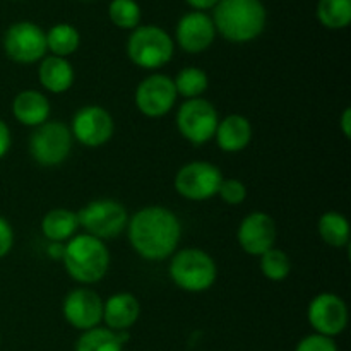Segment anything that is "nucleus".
<instances>
[{"instance_id":"nucleus-1","label":"nucleus","mask_w":351,"mask_h":351,"mask_svg":"<svg viewBox=\"0 0 351 351\" xmlns=\"http://www.w3.org/2000/svg\"><path fill=\"white\" fill-rule=\"evenodd\" d=\"M132 249L146 261H165L177 250L182 239L178 216L163 206H146L127 223Z\"/></svg>"},{"instance_id":"nucleus-2","label":"nucleus","mask_w":351,"mask_h":351,"mask_svg":"<svg viewBox=\"0 0 351 351\" xmlns=\"http://www.w3.org/2000/svg\"><path fill=\"white\" fill-rule=\"evenodd\" d=\"M266 7L261 0H219L215 5L216 31L232 43H249L266 27Z\"/></svg>"},{"instance_id":"nucleus-3","label":"nucleus","mask_w":351,"mask_h":351,"mask_svg":"<svg viewBox=\"0 0 351 351\" xmlns=\"http://www.w3.org/2000/svg\"><path fill=\"white\" fill-rule=\"evenodd\" d=\"M62 261L72 280L81 285H93L108 273L110 252L103 240L88 233H77L62 249Z\"/></svg>"},{"instance_id":"nucleus-4","label":"nucleus","mask_w":351,"mask_h":351,"mask_svg":"<svg viewBox=\"0 0 351 351\" xmlns=\"http://www.w3.org/2000/svg\"><path fill=\"white\" fill-rule=\"evenodd\" d=\"M170 278L180 290L202 293L215 287L218 267L215 259L201 249H184L170 261Z\"/></svg>"},{"instance_id":"nucleus-5","label":"nucleus","mask_w":351,"mask_h":351,"mask_svg":"<svg viewBox=\"0 0 351 351\" xmlns=\"http://www.w3.org/2000/svg\"><path fill=\"white\" fill-rule=\"evenodd\" d=\"M127 55L137 67L156 71L173 57V40L160 26H137L127 41Z\"/></svg>"},{"instance_id":"nucleus-6","label":"nucleus","mask_w":351,"mask_h":351,"mask_svg":"<svg viewBox=\"0 0 351 351\" xmlns=\"http://www.w3.org/2000/svg\"><path fill=\"white\" fill-rule=\"evenodd\" d=\"M79 228L99 240H110L127 230L129 213L115 199H96L77 213Z\"/></svg>"},{"instance_id":"nucleus-7","label":"nucleus","mask_w":351,"mask_h":351,"mask_svg":"<svg viewBox=\"0 0 351 351\" xmlns=\"http://www.w3.org/2000/svg\"><path fill=\"white\" fill-rule=\"evenodd\" d=\"M72 134L65 123L47 120L38 125L29 137V154L40 167H58L72 149Z\"/></svg>"},{"instance_id":"nucleus-8","label":"nucleus","mask_w":351,"mask_h":351,"mask_svg":"<svg viewBox=\"0 0 351 351\" xmlns=\"http://www.w3.org/2000/svg\"><path fill=\"white\" fill-rule=\"evenodd\" d=\"M219 117L215 105L204 98L185 99L177 112V129L185 141L195 146L215 139Z\"/></svg>"},{"instance_id":"nucleus-9","label":"nucleus","mask_w":351,"mask_h":351,"mask_svg":"<svg viewBox=\"0 0 351 351\" xmlns=\"http://www.w3.org/2000/svg\"><path fill=\"white\" fill-rule=\"evenodd\" d=\"M223 173L209 161H191L178 170L175 177V191L189 201H208L218 195Z\"/></svg>"},{"instance_id":"nucleus-10","label":"nucleus","mask_w":351,"mask_h":351,"mask_svg":"<svg viewBox=\"0 0 351 351\" xmlns=\"http://www.w3.org/2000/svg\"><path fill=\"white\" fill-rule=\"evenodd\" d=\"M3 50L17 64H34L47 55V34L34 23L21 21L3 34Z\"/></svg>"},{"instance_id":"nucleus-11","label":"nucleus","mask_w":351,"mask_h":351,"mask_svg":"<svg viewBox=\"0 0 351 351\" xmlns=\"http://www.w3.org/2000/svg\"><path fill=\"white\" fill-rule=\"evenodd\" d=\"M72 139L86 147H99L112 139L115 132V122L106 108L99 105L82 106L75 112L72 125L69 127Z\"/></svg>"},{"instance_id":"nucleus-12","label":"nucleus","mask_w":351,"mask_h":351,"mask_svg":"<svg viewBox=\"0 0 351 351\" xmlns=\"http://www.w3.org/2000/svg\"><path fill=\"white\" fill-rule=\"evenodd\" d=\"M177 96L173 79L165 74H151L139 82L134 99L143 115L158 119L171 112Z\"/></svg>"},{"instance_id":"nucleus-13","label":"nucleus","mask_w":351,"mask_h":351,"mask_svg":"<svg viewBox=\"0 0 351 351\" xmlns=\"http://www.w3.org/2000/svg\"><path fill=\"white\" fill-rule=\"evenodd\" d=\"M307 319L315 335L335 338L348 326V307L338 295L319 293L308 304Z\"/></svg>"},{"instance_id":"nucleus-14","label":"nucleus","mask_w":351,"mask_h":351,"mask_svg":"<svg viewBox=\"0 0 351 351\" xmlns=\"http://www.w3.org/2000/svg\"><path fill=\"white\" fill-rule=\"evenodd\" d=\"M64 319L79 331L98 328L103 321V300L91 288H75L62 304Z\"/></svg>"},{"instance_id":"nucleus-15","label":"nucleus","mask_w":351,"mask_h":351,"mask_svg":"<svg viewBox=\"0 0 351 351\" xmlns=\"http://www.w3.org/2000/svg\"><path fill=\"white\" fill-rule=\"evenodd\" d=\"M240 249L254 257H261L276 243V223L267 213H249L237 230Z\"/></svg>"},{"instance_id":"nucleus-16","label":"nucleus","mask_w":351,"mask_h":351,"mask_svg":"<svg viewBox=\"0 0 351 351\" xmlns=\"http://www.w3.org/2000/svg\"><path fill=\"white\" fill-rule=\"evenodd\" d=\"M175 36H177L182 50H185L187 53H201V51L208 50L216 36L213 17H209L206 12H201V10L185 14L178 21Z\"/></svg>"},{"instance_id":"nucleus-17","label":"nucleus","mask_w":351,"mask_h":351,"mask_svg":"<svg viewBox=\"0 0 351 351\" xmlns=\"http://www.w3.org/2000/svg\"><path fill=\"white\" fill-rule=\"evenodd\" d=\"M141 315L139 300L132 293H115L103 302V321L110 331H129Z\"/></svg>"},{"instance_id":"nucleus-18","label":"nucleus","mask_w":351,"mask_h":351,"mask_svg":"<svg viewBox=\"0 0 351 351\" xmlns=\"http://www.w3.org/2000/svg\"><path fill=\"white\" fill-rule=\"evenodd\" d=\"M215 139L223 153H240L252 141V123L247 117L232 113L218 122Z\"/></svg>"},{"instance_id":"nucleus-19","label":"nucleus","mask_w":351,"mask_h":351,"mask_svg":"<svg viewBox=\"0 0 351 351\" xmlns=\"http://www.w3.org/2000/svg\"><path fill=\"white\" fill-rule=\"evenodd\" d=\"M12 115L23 125L36 129L50 119V101L36 89H24L14 98Z\"/></svg>"},{"instance_id":"nucleus-20","label":"nucleus","mask_w":351,"mask_h":351,"mask_svg":"<svg viewBox=\"0 0 351 351\" xmlns=\"http://www.w3.org/2000/svg\"><path fill=\"white\" fill-rule=\"evenodd\" d=\"M38 77H40L41 86L47 91L60 95V93L69 91L72 88L75 74L67 58L50 55V57H45L41 60L40 69H38Z\"/></svg>"},{"instance_id":"nucleus-21","label":"nucleus","mask_w":351,"mask_h":351,"mask_svg":"<svg viewBox=\"0 0 351 351\" xmlns=\"http://www.w3.org/2000/svg\"><path fill=\"white\" fill-rule=\"evenodd\" d=\"M77 213L71 211V209L55 208L48 211L41 219V232H43L45 239L53 243L71 240L72 237L77 235Z\"/></svg>"},{"instance_id":"nucleus-22","label":"nucleus","mask_w":351,"mask_h":351,"mask_svg":"<svg viewBox=\"0 0 351 351\" xmlns=\"http://www.w3.org/2000/svg\"><path fill=\"white\" fill-rule=\"evenodd\" d=\"M317 230L321 239L335 249H343L350 243V221L338 211H328L319 218Z\"/></svg>"},{"instance_id":"nucleus-23","label":"nucleus","mask_w":351,"mask_h":351,"mask_svg":"<svg viewBox=\"0 0 351 351\" xmlns=\"http://www.w3.org/2000/svg\"><path fill=\"white\" fill-rule=\"evenodd\" d=\"M47 34V50L51 51L55 57L67 58L74 53L81 43V34L72 24L60 23L50 27Z\"/></svg>"},{"instance_id":"nucleus-24","label":"nucleus","mask_w":351,"mask_h":351,"mask_svg":"<svg viewBox=\"0 0 351 351\" xmlns=\"http://www.w3.org/2000/svg\"><path fill=\"white\" fill-rule=\"evenodd\" d=\"M173 86L177 95L184 96L185 99L202 98V95L208 91L209 77L202 69L185 67L175 75Z\"/></svg>"},{"instance_id":"nucleus-25","label":"nucleus","mask_w":351,"mask_h":351,"mask_svg":"<svg viewBox=\"0 0 351 351\" xmlns=\"http://www.w3.org/2000/svg\"><path fill=\"white\" fill-rule=\"evenodd\" d=\"M75 351H123V343L115 331L98 326L82 332L75 343Z\"/></svg>"},{"instance_id":"nucleus-26","label":"nucleus","mask_w":351,"mask_h":351,"mask_svg":"<svg viewBox=\"0 0 351 351\" xmlns=\"http://www.w3.org/2000/svg\"><path fill=\"white\" fill-rule=\"evenodd\" d=\"M317 17L329 29H343L351 23V0H319Z\"/></svg>"},{"instance_id":"nucleus-27","label":"nucleus","mask_w":351,"mask_h":351,"mask_svg":"<svg viewBox=\"0 0 351 351\" xmlns=\"http://www.w3.org/2000/svg\"><path fill=\"white\" fill-rule=\"evenodd\" d=\"M261 273L269 281H283L291 273V261L287 252L281 249H269L261 256Z\"/></svg>"},{"instance_id":"nucleus-28","label":"nucleus","mask_w":351,"mask_h":351,"mask_svg":"<svg viewBox=\"0 0 351 351\" xmlns=\"http://www.w3.org/2000/svg\"><path fill=\"white\" fill-rule=\"evenodd\" d=\"M108 16L115 26L122 29H136L141 21V7L136 0H112Z\"/></svg>"},{"instance_id":"nucleus-29","label":"nucleus","mask_w":351,"mask_h":351,"mask_svg":"<svg viewBox=\"0 0 351 351\" xmlns=\"http://www.w3.org/2000/svg\"><path fill=\"white\" fill-rule=\"evenodd\" d=\"M218 195L228 206H239L247 199V187L239 178H223Z\"/></svg>"},{"instance_id":"nucleus-30","label":"nucleus","mask_w":351,"mask_h":351,"mask_svg":"<svg viewBox=\"0 0 351 351\" xmlns=\"http://www.w3.org/2000/svg\"><path fill=\"white\" fill-rule=\"evenodd\" d=\"M295 351H338L335 339L322 335H308L297 345Z\"/></svg>"},{"instance_id":"nucleus-31","label":"nucleus","mask_w":351,"mask_h":351,"mask_svg":"<svg viewBox=\"0 0 351 351\" xmlns=\"http://www.w3.org/2000/svg\"><path fill=\"white\" fill-rule=\"evenodd\" d=\"M14 245V232L10 223L3 216H0V259L10 252Z\"/></svg>"},{"instance_id":"nucleus-32","label":"nucleus","mask_w":351,"mask_h":351,"mask_svg":"<svg viewBox=\"0 0 351 351\" xmlns=\"http://www.w3.org/2000/svg\"><path fill=\"white\" fill-rule=\"evenodd\" d=\"M10 143H12V139H10L9 127H7V123L0 119V158H3L9 153Z\"/></svg>"},{"instance_id":"nucleus-33","label":"nucleus","mask_w":351,"mask_h":351,"mask_svg":"<svg viewBox=\"0 0 351 351\" xmlns=\"http://www.w3.org/2000/svg\"><path fill=\"white\" fill-rule=\"evenodd\" d=\"M339 127H341V132L346 139H350L351 134V110L345 108V112L341 113V119H339Z\"/></svg>"},{"instance_id":"nucleus-34","label":"nucleus","mask_w":351,"mask_h":351,"mask_svg":"<svg viewBox=\"0 0 351 351\" xmlns=\"http://www.w3.org/2000/svg\"><path fill=\"white\" fill-rule=\"evenodd\" d=\"M189 3H191L192 7H194V9H197V10H206V9H211V7H215L216 3L219 2V0H187Z\"/></svg>"}]
</instances>
